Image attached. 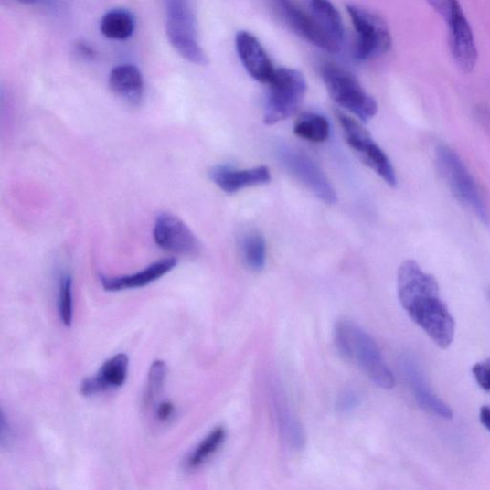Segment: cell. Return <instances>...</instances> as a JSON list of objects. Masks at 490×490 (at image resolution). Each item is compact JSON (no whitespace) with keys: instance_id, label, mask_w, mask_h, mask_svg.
<instances>
[{"instance_id":"obj_1","label":"cell","mask_w":490,"mask_h":490,"mask_svg":"<svg viewBox=\"0 0 490 490\" xmlns=\"http://www.w3.org/2000/svg\"><path fill=\"white\" fill-rule=\"evenodd\" d=\"M398 294L402 308L442 349L454 340L455 321L440 296L437 280L413 260L401 263Z\"/></svg>"},{"instance_id":"obj_2","label":"cell","mask_w":490,"mask_h":490,"mask_svg":"<svg viewBox=\"0 0 490 490\" xmlns=\"http://www.w3.org/2000/svg\"><path fill=\"white\" fill-rule=\"evenodd\" d=\"M335 339L341 355L357 364L376 385L385 390L395 386V378L374 339L359 325L346 319L337 322Z\"/></svg>"},{"instance_id":"obj_3","label":"cell","mask_w":490,"mask_h":490,"mask_svg":"<svg viewBox=\"0 0 490 490\" xmlns=\"http://www.w3.org/2000/svg\"><path fill=\"white\" fill-rule=\"evenodd\" d=\"M436 157L439 171L453 195L482 221L488 223L489 214L483 194L461 157L446 145L438 147Z\"/></svg>"},{"instance_id":"obj_4","label":"cell","mask_w":490,"mask_h":490,"mask_svg":"<svg viewBox=\"0 0 490 490\" xmlns=\"http://www.w3.org/2000/svg\"><path fill=\"white\" fill-rule=\"evenodd\" d=\"M265 100L263 122L274 125L291 117L304 99L308 84L304 75L293 69H276Z\"/></svg>"},{"instance_id":"obj_5","label":"cell","mask_w":490,"mask_h":490,"mask_svg":"<svg viewBox=\"0 0 490 490\" xmlns=\"http://www.w3.org/2000/svg\"><path fill=\"white\" fill-rule=\"evenodd\" d=\"M321 74L326 90L336 104L363 122L376 116V100L366 92L354 74L336 65H325Z\"/></svg>"},{"instance_id":"obj_6","label":"cell","mask_w":490,"mask_h":490,"mask_svg":"<svg viewBox=\"0 0 490 490\" xmlns=\"http://www.w3.org/2000/svg\"><path fill=\"white\" fill-rule=\"evenodd\" d=\"M166 30L171 45L183 57L198 66L208 64L197 34V23L191 4L181 0L166 3Z\"/></svg>"},{"instance_id":"obj_7","label":"cell","mask_w":490,"mask_h":490,"mask_svg":"<svg viewBox=\"0 0 490 490\" xmlns=\"http://www.w3.org/2000/svg\"><path fill=\"white\" fill-rule=\"evenodd\" d=\"M357 33L354 55L361 61L378 58L392 48V36L385 20L373 10L358 5H346Z\"/></svg>"},{"instance_id":"obj_8","label":"cell","mask_w":490,"mask_h":490,"mask_svg":"<svg viewBox=\"0 0 490 490\" xmlns=\"http://www.w3.org/2000/svg\"><path fill=\"white\" fill-rule=\"evenodd\" d=\"M336 115L349 146L388 186L396 187L398 179L392 162L377 144L369 132L351 116L340 112H337Z\"/></svg>"},{"instance_id":"obj_9","label":"cell","mask_w":490,"mask_h":490,"mask_svg":"<svg viewBox=\"0 0 490 490\" xmlns=\"http://www.w3.org/2000/svg\"><path fill=\"white\" fill-rule=\"evenodd\" d=\"M431 5L446 20L449 27V45L458 67L471 72L476 66L478 50L474 35L461 5L455 0L432 2Z\"/></svg>"},{"instance_id":"obj_10","label":"cell","mask_w":490,"mask_h":490,"mask_svg":"<svg viewBox=\"0 0 490 490\" xmlns=\"http://www.w3.org/2000/svg\"><path fill=\"white\" fill-rule=\"evenodd\" d=\"M276 154L282 167L316 197L326 204L337 201L332 183L308 154L287 144L279 145Z\"/></svg>"},{"instance_id":"obj_11","label":"cell","mask_w":490,"mask_h":490,"mask_svg":"<svg viewBox=\"0 0 490 490\" xmlns=\"http://www.w3.org/2000/svg\"><path fill=\"white\" fill-rule=\"evenodd\" d=\"M275 8L284 24L305 42L329 53L340 51L341 47L325 34L310 11L291 2H277Z\"/></svg>"},{"instance_id":"obj_12","label":"cell","mask_w":490,"mask_h":490,"mask_svg":"<svg viewBox=\"0 0 490 490\" xmlns=\"http://www.w3.org/2000/svg\"><path fill=\"white\" fill-rule=\"evenodd\" d=\"M154 239L158 247L169 252L195 256L200 251V243L187 224L170 213L157 216Z\"/></svg>"},{"instance_id":"obj_13","label":"cell","mask_w":490,"mask_h":490,"mask_svg":"<svg viewBox=\"0 0 490 490\" xmlns=\"http://www.w3.org/2000/svg\"><path fill=\"white\" fill-rule=\"evenodd\" d=\"M238 56L245 70L262 84H270L276 69L259 39L248 31H240L235 38Z\"/></svg>"},{"instance_id":"obj_14","label":"cell","mask_w":490,"mask_h":490,"mask_svg":"<svg viewBox=\"0 0 490 490\" xmlns=\"http://www.w3.org/2000/svg\"><path fill=\"white\" fill-rule=\"evenodd\" d=\"M402 373L410 384L418 404L432 415L451 420L453 417L452 408L442 401L428 386L419 365L410 357L401 360Z\"/></svg>"},{"instance_id":"obj_15","label":"cell","mask_w":490,"mask_h":490,"mask_svg":"<svg viewBox=\"0 0 490 490\" xmlns=\"http://www.w3.org/2000/svg\"><path fill=\"white\" fill-rule=\"evenodd\" d=\"M130 360L127 355L118 354L100 367L98 372L81 382L80 393L86 397L95 396L117 389L125 384L129 374Z\"/></svg>"},{"instance_id":"obj_16","label":"cell","mask_w":490,"mask_h":490,"mask_svg":"<svg viewBox=\"0 0 490 490\" xmlns=\"http://www.w3.org/2000/svg\"><path fill=\"white\" fill-rule=\"evenodd\" d=\"M176 265L177 260L174 258L162 259L131 275L115 277L101 275L100 282L101 287L110 293L141 289L167 275Z\"/></svg>"},{"instance_id":"obj_17","label":"cell","mask_w":490,"mask_h":490,"mask_svg":"<svg viewBox=\"0 0 490 490\" xmlns=\"http://www.w3.org/2000/svg\"><path fill=\"white\" fill-rule=\"evenodd\" d=\"M210 179L223 192L233 194L240 190L267 184L272 179L268 167L238 170L227 165H218L209 172Z\"/></svg>"},{"instance_id":"obj_18","label":"cell","mask_w":490,"mask_h":490,"mask_svg":"<svg viewBox=\"0 0 490 490\" xmlns=\"http://www.w3.org/2000/svg\"><path fill=\"white\" fill-rule=\"evenodd\" d=\"M111 91L125 103L137 106L144 92V81L140 70L133 65H120L110 75Z\"/></svg>"},{"instance_id":"obj_19","label":"cell","mask_w":490,"mask_h":490,"mask_svg":"<svg viewBox=\"0 0 490 490\" xmlns=\"http://www.w3.org/2000/svg\"><path fill=\"white\" fill-rule=\"evenodd\" d=\"M308 7L325 34L342 48L345 29L342 17L336 8L324 0H312L308 3Z\"/></svg>"},{"instance_id":"obj_20","label":"cell","mask_w":490,"mask_h":490,"mask_svg":"<svg viewBox=\"0 0 490 490\" xmlns=\"http://www.w3.org/2000/svg\"><path fill=\"white\" fill-rule=\"evenodd\" d=\"M275 415L280 434L283 441L294 449L304 445V429L282 397L275 399Z\"/></svg>"},{"instance_id":"obj_21","label":"cell","mask_w":490,"mask_h":490,"mask_svg":"<svg viewBox=\"0 0 490 490\" xmlns=\"http://www.w3.org/2000/svg\"><path fill=\"white\" fill-rule=\"evenodd\" d=\"M100 29L109 38L127 39L132 37L135 29L134 15L127 9H112L101 17Z\"/></svg>"},{"instance_id":"obj_22","label":"cell","mask_w":490,"mask_h":490,"mask_svg":"<svg viewBox=\"0 0 490 490\" xmlns=\"http://www.w3.org/2000/svg\"><path fill=\"white\" fill-rule=\"evenodd\" d=\"M293 132L305 141L322 143L330 137V122L318 113H304L297 120Z\"/></svg>"},{"instance_id":"obj_23","label":"cell","mask_w":490,"mask_h":490,"mask_svg":"<svg viewBox=\"0 0 490 490\" xmlns=\"http://www.w3.org/2000/svg\"><path fill=\"white\" fill-rule=\"evenodd\" d=\"M241 252L245 264L254 272H261L267 258V245L260 234L254 233L245 237L241 244Z\"/></svg>"},{"instance_id":"obj_24","label":"cell","mask_w":490,"mask_h":490,"mask_svg":"<svg viewBox=\"0 0 490 490\" xmlns=\"http://www.w3.org/2000/svg\"><path fill=\"white\" fill-rule=\"evenodd\" d=\"M226 429L216 428L206 439H204L195 449L187 460L190 468H197L204 462L208 461L226 440Z\"/></svg>"},{"instance_id":"obj_25","label":"cell","mask_w":490,"mask_h":490,"mask_svg":"<svg viewBox=\"0 0 490 490\" xmlns=\"http://www.w3.org/2000/svg\"><path fill=\"white\" fill-rule=\"evenodd\" d=\"M58 309L61 322L71 326L73 322V279L70 274H64L59 281Z\"/></svg>"},{"instance_id":"obj_26","label":"cell","mask_w":490,"mask_h":490,"mask_svg":"<svg viewBox=\"0 0 490 490\" xmlns=\"http://www.w3.org/2000/svg\"><path fill=\"white\" fill-rule=\"evenodd\" d=\"M167 372V364L163 360H155L151 365L144 395L146 404L152 403L160 393L163 385H165Z\"/></svg>"},{"instance_id":"obj_27","label":"cell","mask_w":490,"mask_h":490,"mask_svg":"<svg viewBox=\"0 0 490 490\" xmlns=\"http://www.w3.org/2000/svg\"><path fill=\"white\" fill-rule=\"evenodd\" d=\"M473 373L482 389L490 392V359L475 364Z\"/></svg>"},{"instance_id":"obj_28","label":"cell","mask_w":490,"mask_h":490,"mask_svg":"<svg viewBox=\"0 0 490 490\" xmlns=\"http://www.w3.org/2000/svg\"><path fill=\"white\" fill-rule=\"evenodd\" d=\"M360 402V399L354 391L344 392L337 400V410L342 413H348L355 410Z\"/></svg>"},{"instance_id":"obj_29","label":"cell","mask_w":490,"mask_h":490,"mask_svg":"<svg viewBox=\"0 0 490 490\" xmlns=\"http://www.w3.org/2000/svg\"><path fill=\"white\" fill-rule=\"evenodd\" d=\"M175 407L171 402L165 401L157 408V417L160 421H168L174 415Z\"/></svg>"},{"instance_id":"obj_30","label":"cell","mask_w":490,"mask_h":490,"mask_svg":"<svg viewBox=\"0 0 490 490\" xmlns=\"http://www.w3.org/2000/svg\"><path fill=\"white\" fill-rule=\"evenodd\" d=\"M480 421L490 432V405H485L481 408Z\"/></svg>"}]
</instances>
